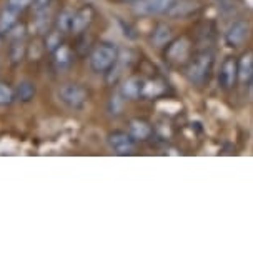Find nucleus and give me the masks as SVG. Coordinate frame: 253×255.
I'll return each mask as SVG.
<instances>
[{
	"label": "nucleus",
	"instance_id": "nucleus-20",
	"mask_svg": "<svg viewBox=\"0 0 253 255\" xmlns=\"http://www.w3.org/2000/svg\"><path fill=\"white\" fill-rule=\"evenodd\" d=\"M162 92H164V87H162L160 82H154V80L143 82L142 97H145V99H154V97H157V95H160Z\"/></svg>",
	"mask_w": 253,
	"mask_h": 255
},
{
	"label": "nucleus",
	"instance_id": "nucleus-9",
	"mask_svg": "<svg viewBox=\"0 0 253 255\" xmlns=\"http://www.w3.org/2000/svg\"><path fill=\"white\" fill-rule=\"evenodd\" d=\"M128 133H130L135 142L149 140L152 135V127L149 122H145V120L133 119V120H130V124H128Z\"/></svg>",
	"mask_w": 253,
	"mask_h": 255
},
{
	"label": "nucleus",
	"instance_id": "nucleus-21",
	"mask_svg": "<svg viewBox=\"0 0 253 255\" xmlns=\"http://www.w3.org/2000/svg\"><path fill=\"white\" fill-rule=\"evenodd\" d=\"M62 45V32L60 30H52L47 33L45 37V50L54 54V52Z\"/></svg>",
	"mask_w": 253,
	"mask_h": 255
},
{
	"label": "nucleus",
	"instance_id": "nucleus-11",
	"mask_svg": "<svg viewBox=\"0 0 253 255\" xmlns=\"http://www.w3.org/2000/svg\"><path fill=\"white\" fill-rule=\"evenodd\" d=\"M72 62H74V52L69 45L62 44L59 49L54 52V65L57 70L64 72L67 70L69 67L72 65Z\"/></svg>",
	"mask_w": 253,
	"mask_h": 255
},
{
	"label": "nucleus",
	"instance_id": "nucleus-19",
	"mask_svg": "<svg viewBox=\"0 0 253 255\" xmlns=\"http://www.w3.org/2000/svg\"><path fill=\"white\" fill-rule=\"evenodd\" d=\"M72 18H74V12L69 10V8H64L59 17H57V30H60L62 33H67L70 32L72 28Z\"/></svg>",
	"mask_w": 253,
	"mask_h": 255
},
{
	"label": "nucleus",
	"instance_id": "nucleus-6",
	"mask_svg": "<svg viewBox=\"0 0 253 255\" xmlns=\"http://www.w3.org/2000/svg\"><path fill=\"white\" fill-rule=\"evenodd\" d=\"M248 32H250V23L243 18H238L228 25L225 32V44L228 47H240L247 40Z\"/></svg>",
	"mask_w": 253,
	"mask_h": 255
},
{
	"label": "nucleus",
	"instance_id": "nucleus-15",
	"mask_svg": "<svg viewBox=\"0 0 253 255\" xmlns=\"http://www.w3.org/2000/svg\"><path fill=\"white\" fill-rule=\"evenodd\" d=\"M35 94H37V87H35L33 82H30V80L18 82V85L15 89V99L18 100V102H22V104L32 102L33 97H35Z\"/></svg>",
	"mask_w": 253,
	"mask_h": 255
},
{
	"label": "nucleus",
	"instance_id": "nucleus-14",
	"mask_svg": "<svg viewBox=\"0 0 253 255\" xmlns=\"http://www.w3.org/2000/svg\"><path fill=\"white\" fill-rule=\"evenodd\" d=\"M18 13L20 12L13 10V8H10L8 5L3 8L2 13H0V35H7V33L17 25Z\"/></svg>",
	"mask_w": 253,
	"mask_h": 255
},
{
	"label": "nucleus",
	"instance_id": "nucleus-17",
	"mask_svg": "<svg viewBox=\"0 0 253 255\" xmlns=\"http://www.w3.org/2000/svg\"><path fill=\"white\" fill-rule=\"evenodd\" d=\"M198 8L197 3H193V2H190V0H185V2H180V3H173V5L170 7V10L169 13L171 17H180V18H183V17H187L190 15L192 12H195Z\"/></svg>",
	"mask_w": 253,
	"mask_h": 255
},
{
	"label": "nucleus",
	"instance_id": "nucleus-12",
	"mask_svg": "<svg viewBox=\"0 0 253 255\" xmlns=\"http://www.w3.org/2000/svg\"><path fill=\"white\" fill-rule=\"evenodd\" d=\"M142 87H143V82L137 77H130L123 82L122 89H120V95L123 99L128 100H137L142 97Z\"/></svg>",
	"mask_w": 253,
	"mask_h": 255
},
{
	"label": "nucleus",
	"instance_id": "nucleus-7",
	"mask_svg": "<svg viewBox=\"0 0 253 255\" xmlns=\"http://www.w3.org/2000/svg\"><path fill=\"white\" fill-rule=\"evenodd\" d=\"M238 82V60L233 57H227L220 67V74H218V84L222 89L232 90Z\"/></svg>",
	"mask_w": 253,
	"mask_h": 255
},
{
	"label": "nucleus",
	"instance_id": "nucleus-24",
	"mask_svg": "<svg viewBox=\"0 0 253 255\" xmlns=\"http://www.w3.org/2000/svg\"><path fill=\"white\" fill-rule=\"evenodd\" d=\"M7 35L10 37L12 40H22L23 35H25V27H23V25H18V23H17V25L13 27L12 30L7 33Z\"/></svg>",
	"mask_w": 253,
	"mask_h": 255
},
{
	"label": "nucleus",
	"instance_id": "nucleus-2",
	"mask_svg": "<svg viewBox=\"0 0 253 255\" xmlns=\"http://www.w3.org/2000/svg\"><path fill=\"white\" fill-rule=\"evenodd\" d=\"M213 62L215 57L210 50H203L195 54V57L188 62L187 69H185V74H187V79L195 85H203L205 82H208L210 74H212L213 69Z\"/></svg>",
	"mask_w": 253,
	"mask_h": 255
},
{
	"label": "nucleus",
	"instance_id": "nucleus-13",
	"mask_svg": "<svg viewBox=\"0 0 253 255\" xmlns=\"http://www.w3.org/2000/svg\"><path fill=\"white\" fill-rule=\"evenodd\" d=\"M188 49H190V42L185 37H182V38H178V40L171 42V44L169 45L167 55H169V59L171 62H180L182 59L187 57Z\"/></svg>",
	"mask_w": 253,
	"mask_h": 255
},
{
	"label": "nucleus",
	"instance_id": "nucleus-16",
	"mask_svg": "<svg viewBox=\"0 0 253 255\" xmlns=\"http://www.w3.org/2000/svg\"><path fill=\"white\" fill-rule=\"evenodd\" d=\"M170 40H171V28L167 23H159L155 27L154 33H152V42L157 47H164L167 44H170Z\"/></svg>",
	"mask_w": 253,
	"mask_h": 255
},
{
	"label": "nucleus",
	"instance_id": "nucleus-22",
	"mask_svg": "<svg viewBox=\"0 0 253 255\" xmlns=\"http://www.w3.org/2000/svg\"><path fill=\"white\" fill-rule=\"evenodd\" d=\"M15 99V92L8 87L7 84L0 82V107H5V105H10Z\"/></svg>",
	"mask_w": 253,
	"mask_h": 255
},
{
	"label": "nucleus",
	"instance_id": "nucleus-3",
	"mask_svg": "<svg viewBox=\"0 0 253 255\" xmlns=\"http://www.w3.org/2000/svg\"><path fill=\"white\" fill-rule=\"evenodd\" d=\"M59 99L69 109L80 110L88 100V90L80 84H65L59 89Z\"/></svg>",
	"mask_w": 253,
	"mask_h": 255
},
{
	"label": "nucleus",
	"instance_id": "nucleus-25",
	"mask_svg": "<svg viewBox=\"0 0 253 255\" xmlns=\"http://www.w3.org/2000/svg\"><path fill=\"white\" fill-rule=\"evenodd\" d=\"M122 104H123V99H120V94H117L115 97H112V100H110V112L112 114H120Z\"/></svg>",
	"mask_w": 253,
	"mask_h": 255
},
{
	"label": "nucleus",
	"instance_id": "nucleus-26",
	"mask_svg": "<svg viewBox=\"0 0 253 255\" xmlns=\"http://www.w3.org/2000/svg\"><path fill=\"white\" fill-rule=\"evenodd\" d=\"M52 3V0H33L32 2V7H33V12L37 10H44V8H49Z\"/></svg>",
	"mask_w": 253,
	"mask_h": 255
},
{
	"label": "nucleus",
	"instance_id": "nucleus-1",
	"mask_svg": "<svg viewBox=\"0 0 253 255\" xmlns=\"http://www.w3.org/2000/svg\"><path fill=\"white\" fill-rule=\"evenodd\" d=\"M118 47L113 42H100L90 52L88 64L95 74H107L118 60Z\"/></svg>",
	"mask_w": 253,
	"mask_h": 255
},
{
	"label": "nucleus",
	"instance_id": "nucleus-4",
	"mask_svg": "<svg viewBox=\"0 0 253 255\" xmlns=\"http://www.w3.org/2000/svg\"><path fill=\"white\" fill-rule=\"evenodd\" d=\"M107 142L117 155H132L135 152V140H133L128 132L123 130L110 132L107 137Z\"/></svg>",
	"mask_w": 253,
	"mask_h": 255
},
{
	"label": "nucleus",
	"instance_id": "nucleus-10",
	"mask_svg": "<svg viewBox=\"0 0 253 255\" xmlns=\"http://www.w3.org/2000/svg\"><path fill=\"white\" fill-rule=\"evenodd\" d=\"M238 80L242 84H250L253 80V52H247L238 60Z\"/></svg>",
	"mask_w": 253,
	"mask_h": 255
},
{
	"label": "nucleus",
	"instance_id": "nucleus-27",
	"mask_svg": "<svg viewBox=\"0 0 253 255\" xmlns=\"http://www.w3.org/2000/svg\"><path fill=\"white\" fill-rule=\"evenodd\" d=\"M127 2H137V0H127Z\"/></svg>",
	"mask_w": 253,
	"mask_h": 255
},
{
	"label": "nucleus",
	"instance_id": "nucleus-8",
	"mask_svg": "<svg viewBox=\"0 0 253 255\" xmlns=\"http://www.w3.org/2000/svg\"><path fill=\"white\" fill-rule=\"evenodd\" d=\"M93 18H95V8L92 5H84L82 8H80V10H77V12L74 13L70 32L84 33L90 25H92Z\"/></svg>",
	"mask_w": 253,
	"mask_h": 255
},
{
	"label": "nucleus",
	"instance_id": "nucleus-18",
	"mask_svg": "<svg viewBox=\"0 0 253 255\" xmlns=\"http://www.w3.org/2000/svg\"><path fill=\"white\" fill-rule=\"evenodd\" d=\"M27 54V47L23 44V40H12V45L8 49V59H10V64L17 65L25 59Z\"/></svg>",
	"mask_w": 253,
	"mask_h": 255
},
{
	"label": "nucleus",
	"instance_id": "nucleus-5",
	"mask_svg": "<svg viewBox=\"0 0 253 255\" xmlns=\"http://www.w3.org/2000/svg\"><path fill=\"white\" fill-rule=\"evenodd\" d=\"M176 0H137L133 5V12L137 15H159V13H165L170 10Z\"/></svg>",
	"mask_w": 253,
	"mask_h": 255
},
{
	"label": "nucleus",
	"instance_id": "nucleus-23",
	"mask_svg": "<svg viewBox=\"0 0 253 255\" xmlns=\"http://www.w3.org/2000/svg\"><path fill=\"white\" fill-rule=\"evenodd\" d=\"M33 0H7V5L13 8L17 12H22L23 8H27L28 5H32Z\"/></svg>",
	"mask_w": 253,
	"mask_h": 255
}]
</instances>
